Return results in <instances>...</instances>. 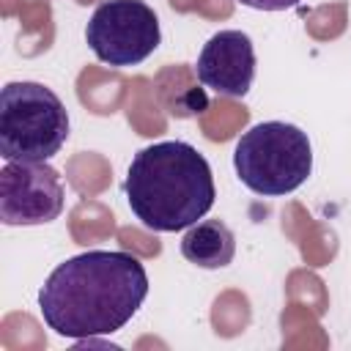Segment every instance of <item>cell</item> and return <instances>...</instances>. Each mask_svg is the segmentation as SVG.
<instances>
[{"mask_svg":"<svg viewBox=\"0 0 351 351\" xmlns=\"http://www.w3.org/2000/svg\"><path fill=\"white\" fill-rule=\"evenodd\" d=\"M148 296L145 266L123 250H88L52 269L38 291L44 324L71 340L123 329Z\"/></svg>","mask_w":351,"mask_h":351,"instance_id":"1","label":"cell"},{"mask_svg":"<svg viewBox=\"0 0 351 351\" xmlns=\"http://www.w3.org/2000/svg\"><path fill=\"white\" fill-rule=\"evenodd\" d=\"M132 214L156 233H176L195 225L217 197L206 156L184 140H162L132 156L126 181Z\"/></svg>","mask_w":351,"mask_h":351,"instance_id":"2","label":"cell"},{"mask_svg":"<svg viewBox=\"0 0 351 351\" xmlns=\"http://www.w3.org/2000/svg\"><path fill=\"white\" fill-rule=\"evenodd\" d=\"M239 181L263 197H280L299 189L313 173V148L307 132L285 121L250 126L233 151Z\"/></svg>","mask_w":351,"mask_h":351,"instance_id":"3","label":"cell"},{"mask_svg":"<svg viewBox=\"0 0 351 351\" xmlns=\"http://www.w3.org/2000/svg\"><path fill=\"white\" fill-rule=\"evenodd\" d=\"M69 140V112L41 82H8L0 90V156L47 162Z\"/></svg>","mask_w":351,"mask_h":351,"instance_id":"4","label":"cell"},{"mask_svg":"<svg viewBox=\"0 0 351 351\" xmlns=\"http://www.w3.org/2000/svg\"><path fill=\"white\" fill-rule=\"evenodd\" d=\"M93 55L115 69L143 63L162 41L159 19L143 0H104L85 27Z\"/></svg>","mask_w":351,"mask_h":351,"instance_id":"5","label":"cell"},{"mask_svg":"<svg viewBox=\"0 0 351 351\" xmlns=\"http://www.w3.org/2000/svg\"><path fill=\"white\" fill-rule=\"evenodd\" d=\"M63 211V184L47 162H5L0 170L3 225H44Z\"/></svg>","mask_w":351,"mask_h":351,"instance_id":"6","label":"cell"},{"mask_svg":"<svg viewBox=\"0 0 351 351\" xmlns=\"http://www.w3.org/2000/svg\"><path fill=\"white\" fill-rule=\"evenodd\" d=\"M197 80L219 96H247L255 80V47L241 30L214 33L197 55Z\"/></svg>","mask_w":351,"mask_h":351,"instance_id":"7","label":"cell"},{"mask_svg":"<svg viewBox=\"0 0 351 351\" xmlns=\"http://www.w3.org/2000/svg\"><path fill=\"white\" fill-rule=\"evenodd\" d=\"M181 255L200 269H222L236 255V236L222 219H200L184 233Z\"/></svg>","mask_w":351,"mask_h":351,"instance_id":"8","label":"cell"},{"mask_svg":"<svg viewBox=\"0 0 351 351\" xmlns=\"http://www.w3.org/2000/svg\"><path fill=\"white\" fill-rule=\"evenodd\" d=\"M239 3L250 5V8H258V11H285V8L299 5L302 0H239Z\"/></svg>","mask_w":351,"mask_h":351,"instance_id":"9","label":"cell"}]
</instances>
